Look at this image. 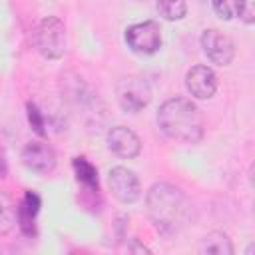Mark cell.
<instances>
[{
  "label": "cell",
  "instance_id": "obj_1",
  "mask_svg": "<svg viewBox=\"0 0 255 255\" xmlns=\"http://www.w3.org/2000/svg\"><path fill=\"white\" fill-rule=\"evenodd\" d=\"M157 126L169 139L177 143H197L205 131L201 110L191 100L181 96L169 98L159 106Z\"/></svg>",
  "mask_w": 255,
  "mask_h": 255
},
{
  "label": "cell",
  "instance_id": "obj_2",
  "mask_svg": "<svg viewBox=\"0 0 255 255\" xmlns=\"http://www.w3.org/2000/svg\"><path fill=\"white\" fill-rule=\"evenodd\" d=\"M145 203L155 229L165 235L177 231L189 213V205L181 189L167 181L153 183L145 195Z\"/></svg>",
  "mask_w": 255,
  "mask_h": 255
},
{
  "label": "cell",
  "instance_id": "obj_3",
  "mask_svg": "<svg viewBox=\"0 0 255 255\" xmlns=\"http://www.w3.org/2000/svg\"><path fill=\"white\" fill-rule=\"evenodd\" d=\"M36 50L46 60H60L66 52V26L58 16H46L40 20L34 32Z\"/></svg>",
  "mask_w": 255,
  "mask_h": 255
},
{
  "label": "cell",
  "instance_id": "obj_4",
  "mask_svg": "<svg viewBox=\"0 0 255 255\" xmlns=\"http://www.w3.org/2000/svg\"><path fill=\"white\" fill-rule=\"evenodd\" d=\"M116 98L124 112L137 114L151 100V88L141 76H126L116 86Z\"/></svg>",
  "mask_w": 255,
  "mask_h": 255
},
{
  "label": "cell",
  "instance_id": "obj_5",
  "mask_svg": "<svg viewBox=\"0 0 255 255\" xmlns=\"http://www.w3.org/2000/svg\"><path fill=\"white\" fill-rule=\"evenodd\" d=\"M124 38L128 48L141 56L155 54L161 48V28L155 20H143V22L131 24L126 30Z\"/></svg>",
  "mask_w": 255,
  "mask_h": 255
},
{
  "label": "cell",
  "instance_id": "obj_6",
  "mask_svg": "<svg viewBox=\"0 0 255 255\" xmlns=\"http://www.w3.org/2000/svg\"><path fill=\"white\" fill-rule=\"evenodd\" d=\"M201 48L203 54L207 56V60L211 64L217 66H229L235 58V44L233 40L223 34L217 28H207L201 34Z\"/></svg>",
  "mask_w": 255,
  "mask_h": 255
},
{
  "label": "cell",
  "instance_id": "obj_7",
  "mask_svg": "<svg viewBox=\"0 0 255 255\" xmlns=\"http://www.w3.org/2000/svg\"><path fill=\"white\" fill-rule=\"evenodd\" d=\"M108 185H110L112 195L120 203H133L141 195L139 177L135 175V171H131V169H128L124 165H116V167L110 169V173H108Z\"/></svg>",
  "mask_w": 255,
  "mask_h": 255
},
{
  "label": "cell",
  "instance_id": "obj_8",
  "mask_svg": "<svg viewBox=\"0 0 255 255\" xmlns=\"http://www.w3.org/2000/svg\"><path fill=\"white\" fill-rule=\"evenodd\" d=\"M108 147L112 153H116L122 159H133L141 151V139L137 133L126 126H114L106 135Z\"/></svg>",
  "mask_w": 255,
  "mask_h": 255
},
{
  "label": "cell",
  "instance_id": "obj_9",
  "mask_svg": "<svg viewBox=\"0 0 255 255\" xmlns=\"http://www.w3.org/2000/svg\"><path fill=\"white\" fill-rule=\"evenodd\" d=\"M185 88L197 100H209L217 92V74L209 66H193L185 74Z\"/></svg>",
  "mask_w": 255,
  "mask_h": 255
},
{
  "label": "cell",
  "instance_id": "obj_10",
  "mask_svg": "<svg viewBox=\"0 0 255 255\" xmlns=\"http://www.w3.org/2000/svg\"><path fill=\"white\" fill-rule=\"evenodd\" d=\"M22 163L36 173H50L56 167V151L46 141H30L22 149Z\"/></svg>",
  "mask_w": 255,
  "mask_h": 255
},
{
  "label": "cell",
  "instance_id": "obj_11",
  "mask_svg": "<svg viewBox=\"0 0 255 255\" xmlns=\"http://www.w3.org/2000/svg\"><path fill=\"white\" fill-rule=\"evenodd\" d=\"M40 195L36 191H26L22 203L18 205L16 211V223L20 225L22 233L32 237L36 233V215L40 211Z\"/></svg>",
  "mask_w": 255,
  "mask_h": 255
},
{
  "label": "cell",
  "instance_id": "obj_12",
  "mask_svg": "<svg viewBox=\"0 0 255 255\" xmlns=\"http://www.w3.org/2000/svg\"><path fill=\"white\" fill-rule=\"evenodd\" d=\"M201 253H209V255H233V243L229 239V235L225 231H211L201 239L199 245Z\"/></svg>",
  "mask_w": 255,
  "mask_h": 255
},
{
  "label": "cell",
  "instance_id": "obj_13",
  "mask_svg": "<svg viewBox=\"0 0 255 255\" xmlns=\"http://www.w3.org/2000/svg\"><path fill=\"white\" fill-rule=\"evenodd\" d=\"M155 10L159 16L167 22L183 20L187 14V2L185 0H155Z\"/></svg>",
  "mask_w": 255,
  "mask_h": 255
},
{
  "label": "cell",
  "instance_id": "obj_14",
  "mask_svg": "<svg viewBox=\"0 0 255 255\" xmlns=\"http://www.w3.org/2000/svg\"><path fill=\"white\" fill-rule=\"evenodd\" d=\"M16 211H18V207L14 205L10 195L0 191V235H8L14 229V225H16Z\"/></svg>",
  "mask_w": 255,
  "mask_h": 255
},
{
  "label": "cell",
  "instance_id": "obj_15",
  "mask_svg": "<svg viewBox=\"0 0 255 255\" xmlns=\"http://www.w3.org/2000/svg\"><path fill=\"white\" fill-rule=\"evenodd\" d=\"M74 171L80 183H84L90 189H98V169L86 159V157H74Z\"/></svg>",
  "mask_w": 255,
  "mask_h": 255
},
{
  "label": "cell",
  "instance_id": "obj_16",
  "mask_svg": "<svg viewBox=\"0 0 255 255\" xmlns=\"http://www.w3.org/2000/svg\"><path fill=\"white\" fill-rule=\"evenodd\" d=\"M247 0H213V10L223 20H233L241 14Z\"/></svg>",
  "mask_w": 255,
  "mask_h": 255
},
{
  "label": "cell",
  "instance_id": "obj_17",
  "mask_svg": "<svg viewBox=\"0 0 255 255\" xmlns=\"http://www.w3.org/2000/svg\"><path fill=\"white\" fill-rule=\"evenodd\" d=\"M28 120H30V126L36 129V133H40V135L46 133L44 131V120L40 116V110L34 104H28Z\"/></svg>",
  "mask_w": 255,
  "mask_h": 255
},
{
  "label": "cell",
  "instance_id": "obj_18",
  "mask_svg": "<svg viewBox=\"0 0 255 255\" xmlns=\"http://www.w3.org/2000/svg\"><path fill=\"white\" fill-rule=\"evenodd\" d=\"M239 18L245 22V24H253V4H251V0H247L245 2V6H243V10H241V14H239Z\"/></svg>",
  "mask_w": 255,
  "mask_h": 255
},
{
  "label": "cell",
  "instance_id": "obj_19",
  "mask_svg": "<svg viewBox=\"0 0 255 255\" xmlns=\"http://www.w3.org/2000/svg\"><path fill=\"white\" fill-rule=\"evenodd\" d=\"M128 251H135V253H149V249H147V247H143V245H139L135 239L128 245Z\"/></svg>",
  "mask_w": 255,
  "mask_h": 255
},
{
  "label": "cell",
  "instance_id": "obj_20",
  "mask_svg": "<svg viewBox=\"0 0 255 255\" xmlns=\"http://www.w3.org/2000/svg\"><path fill=\"white\" fill-rule=\"evenodd\" d=\"M0 173L6 175V161H4V153H2V147H0Z\"/></svg>",
  "mask_w": 255,
  "mask_h": 255
}]
</instances>
